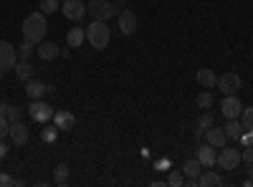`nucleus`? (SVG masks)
Listing matches in <instances>:
<instances>
[{"label":"nucleus","mask_w":253,"mask_h":187,"mask_svg":"<svg viewBox=\"0 0 253 187\" xmlns=\"http://www.w3.org/2000/svg\"><path fill=\"white\" fill-rule=\"evenodd\" d=\"M46 13H28L26 20H23V40H31V43H41L46 40Z\"/></svg>","instance_id":"f257e3e1"},{"label":"nucleus","mask_w":253,"mask_h":187,"mask_svg":"<svg viewBox=\"0 0 253 187\" xmlns=\"http://www.w3.org/2000/svg\"><path fill=\"white\" fill-rule=\"evenodd\" d=\"M86 40H89V46L101 51V48H107L109 46V40H112V31L107 26V20H94V23H89L86 28Z\"/></svg>","instance_id":"f03ea898"},{"label":"nucleus","mask_w":253,"mask_h":187,"mask_svg":"<svg viewBox=\"0 0 253 187\" xmlns=\"http://www.w3.org/2000/svg\"><path fill=\"white\" fill-rule=\"evenodd\" d=\"M86 13L94 20H109V18L119 15L122 10L114 3H109V0H89V3H86Z\"/></svg>","instance_id":"7ed1b4c3"},{"label":"nucleus","mask_w":253,"mask_h":187,"mask_svg":"<svg viewBox=\"0 0 253 187\" xmlns=\"http://www.w3.org/2000/svg\"><path fill=\"white\" fill-rule=\"evenodd\" d=\"M215 164L220 170H236L241 164V150H230V147H220V154L215 157Z\"/></svg>","instance_id":"20e7f679"},{"label":"nucleus","mask_w":253,"mask_h":187,"mask_svg":"<svg viewBox=\"0 0 253 187\" xmlns=\"http://www.w3.org/2000/svg\"><path fill=\"white\" fill-rule=\"evenodd\" d=\"M18 64V48L10 46L8 40H0V71H8Z\"/></svg>","instance_id":"39448f33"},{"label":"nucleus","mask_w":253,"mask_h":187,"mask_svg":"<svg viewBox=\"0 0 253 187\" xmlns=\"http://www.w3.org/2000/svg\"><path fill=\"white\" fill-rule=\"evenodd\" d=\"M220 112H223L225 119H238L241 112H243V104H241V99L236 94H225V99L220 104Z\"/></svg>","instance_id":"423d86ee"},{"label":"nucleus","mask_w":253,"mask_h":187,"mask_svg":"<svg viewBox=\"0 0 253 187\" xmlns=\"http://www.w3.org/2000/svg\"><path fill=\"white\" fill-rule=\"evenodd\" d=\"M61 13L66 15L69 20H81L84 15H86V5H84V0H63Z\"/></svg>","instance_id":"0eeeda50"},{"label":"nucleus","mask_w":253,"mask_h":187,"mask_svg":"<svg viewBox=\"0 0 253 187\" xmlns=\"http://www.w3.org/2000/svg\"><path fill=\"white\" fill-rule=\"evenodd\" d=\"M223 94H236L241 89V76L233 71H225L223 76H218V84H215Z\"/></svg>","instance_id":"6e6552de"},{"label":"nucleus","mask_w":253,"mask_h":187,"mask_svg":"<svg viewBox=\"0 0 253 187\" xmlns=\"http://www.w3.org/2000/svg\"><path fill=\"white\" fill-rule=\"evenodd\" d=\"M53 127L58 132H71L76 127V116L66 109H58V112H53Z\"/></svg>","instance_id":"1a4fd4ad"},{"label":"nucleus","mask_w":253,"mask_h":187,"mask_svg":"<svg viewBox=\"0 0 253 187\" xmlns=\"http://www.w3.org/2000/svg\"><path fill=\"white\" fill-rule=\"evenodd\" d=\"M28 114H31L36 121H48V119H53L51 107H48L46 101H41V99H33V104L28 107Z\"/></svg>","instance_id":"9d476101"},{"label":"nucleus","mask_w":253,"mask_h":187,"mask_svg":"<svg viewBox=\"0 0 253 187\" xmlns=\"http://www.w3.org/2000/svg\"><path fill=\"white\" fill-rule=\"evenodd\" d=\"M36 53L41 56V61H53V58L61 56V48L53 43V40H41L38 48H36Z\"/></svg>","instance_id":"9b49d317"},{"label":"nucleus","mask_w":253,"mask_h":187,"mask_svg":"<svg viewBox=\"0 0 253 187\" xmlns=\"http://www.w3.org/2000/svg\"><path fill=\"white\" fill-rule=\"evenodd\" d=\"M119 31H122L124 36H132V33L137 31V15H134L132 10H122V13H119Z\"/></svg>","instance_id":"f8f14e48"},{"label":"nucleus","mask_w":253,"mask_h":187,"mask_svg":"<svg viewBox=\"0 0 253 187\" xmlns=\"http://www.w3.org/2000/svg\"><path fill=\"white\" fill-rule=\"evenodd\" d=\"M215 157H218V154H215V150H213V144L205 142V144H200V147H198V162L203 164V167L210 170V167L215 164Z\"/></svg>","instance_id":"ddd939ff"},{"label":"nucleus","mask_w":253,"mask_h":187,"mask_svg":"<svg viewBox=\"0 0 253 187\" xmlns=\"http://www.w3.org/2000/svg\"><path fill=\"white\" fill-rule=\"evenodd\" d=\"M203 137H205V142H208V144H213L215 150H220V147H225V144H228L225 132H223V129H215V127H208Z\"/></svg>","instance_id":"4468645a"},{"label":"nucleus","mask_w":253,"mask_h":187,"mask_svg":"<svg viewBox=\"0 0 253 187\" xmlns=\"http://www.w3.org/2000/svg\"><path fill=\"white\" fill-rule=\"evenodd\" d=\"M8 137H10L13 144H26L31 134H28V129H26V124H23V121H15V124H10Z\"/></svg>","instance_id":"2eb2a0df"},{"label":"nucleus","mask_w":253,"mask_h":187,"mask_svg":"<svg viewBox=\"0 0 253 187\" xmlns=\"http://www.w3.org/2000/svg\"><path fill=\"white\" fill-rule=\"evenodd\" d=\"M195 78H198V84H200L203 89H213V86L218 84V76H215L213 69H200Z\"/></svg>","instance_id":"dca6fc26"},{"label":"nucleus","mask_w":253,"mask_h":187,"mask_svg":"<svg viewBox=\"0 0 253 187\" xmlns=\"http://www.w3.org/2000/svg\"><path fill=\"white\" fill-rule=\"evenodd\" d=\"M13 71H15V76H18L20 81H31V78H33V74H36V69H33L31 64H28L26 58H20L18 64L13 66Z\"/></svg>","instance_id":"f3484780"},{"label":"nucleus","mask_w":253,"mask_h":187,"mask_svg":"<svg viewBox=\"0 0 253 187\" xmlns=\"http://www.w3.org/2000/svg\"><path fill=\"white\" fill-rule=\"evenodd\" d=\"M198 185L200 187H220L223 185V177L215 175V172H210V170H205V172L198 175Z\"/></svg>","instance_id":"a211bd4d"},{"label":"nucleus","mask_w":253,"mask_h":187,"mask_svg":"<svg viewBox=\"0 0 253 187\" xmlns=\"http://www.w3.org/2000/svg\"><path fill=\"white\" fill-rule=\"evenodd\" d=\"M46 91H48V86L46 84H41V81H26V94L31 96V99H43L46 96Z\"/></svg>","instance_id":"6ab92c4d"},{"label":"nucleus","mask_w":253,"mask_h":187,"mask_svg":"<svg viewBox=\"0 0 253 187\" xmlns=\"http://www.w3.org/2000/svg\"><path fill=\"white\" fill-rule=\"evenodd\" d=\"M84 40H86V31H84V28H71V31L66 33V43H69V48H79Z\"/></svg>","instance_id":"aec40b11"},{"label":"nucleus","mask_w":253,"mask_h":187,"mask_svg":"<svg viewBox=\"0 0 253 187\" xmlns=\"http://www.w3.org/2000/svg\"><path fill=\"white\" fill-rule=\"evenodd\" d=\"M0 114H3L10 124L20 121L23 119V109H18V107H10V104H0Z\"/></svg>","instance_id":"412c9836"},{"label":"nucleus","mask_w":253,"mask_h":187,"mask_svg":"<svg viewBox=\"0 0 253 187\" xmlns=\"http://www.w3.org/2000/svg\"><path fill=\"white\" fill-rule=\"evenodd\" d=\"M243 121H238V119H228V124H225V137H230V139H241V134H243Z\"/></svg>","instance_id":"4be33fe9"},{"label":"nucleus","mask_w":253,"mask_h":187,"mask_svg":"<svg viewBox=\"0 0 253 187\" xmlns=\"http://www.w3.org/2000/svg\"><path fill=\"white\" fill-rule=\"evenodd\" d=\"M200 172H203V164L198 162V157H195V159H187V162L182 164V175H185V177H195V180H198Z\"/></svg>","instance_id":"5701e85b"},{"label":"nucleus","mask_w":253,"mask_h":187,"mask_svg":"<svg viewBox=\"0 0 253 187\" xmlns=\"http://www.w3.org/2000/svg\"><path fill=\"white\" fill-rule=\"evenodd\" d=\"M41 13H46V15H51V13H56V10H61V3L58 0H41Z\"/></svg>","instance_id":"b1692460"},{"label":"nucleus","mask_w":253,"mask_h":187,"mask_svg":"<svg viewBox=\"0 0 253 187\" xmlns=\"http://www.w3.org/2000/svg\"><path fill=\"white\" fill-rule=\"evenodd\" d=\"M167 185H172V187H180V185H185V175H182V170H172L170 175H167V180H165Z\"/></svg>","instance_id":"393cba45"},{"label":"nucleus","mask_w":253,"mask_h":187,"mask_svg":"<svg viewBox=\"0 0 253 187\" xmlns=\"http://www.w3.org/2000/svg\"><path fill=\"white\" fill-rule=\"evenodd\" d=\"M53 177H56V185H66V180H69V167H66V164H58L56 172H53Z\"/></svg>","instance_id":"a878e982"},{"label":"nucleus","mask_w":253,"mask_h":187,"mask_svg":"<svg viewBox=\"0 0 253 187\" xmlns=\"http://www.w3.org/2000/svg\"><path fill=\"white\" fill-rule=\"evenodd\" d=\"M198 107L200 109H210V107H213V96H210V91H203V94H198Z\"/></svg>","instance_id":"bb28decb"},{"label":"nucleus","mask_w":253,"mask_h":187,"mask_svg":"<svg viewBox=\"0 0 253 187\" xmlns=\"http://www.w3.org/2000/svg\"><path fill=\"white\" fill-rule=\"evenodd\" d=\"M18 56H20V58H26V61L33 56V43H31V40H23V43L18 46Z\"/></svg>","instance_id":"cd10ccee"},{"label":"nucleus","mask_w":253,"mask_h":187,"mask_svg":"<svg viewBox=\"0 0 253 187\" xmlns=\"http://www.w3.org/2000/svg\"><path fill=\"white\" fill-rule=\"evenodd\" d=\"M208 127H213V114H210V112H203L200 114V119H198V129H208Z\"/></svg>","instance_id":"c85d7f7f"},{"label":"nucleus","mask_w":253,"mask_h":187,"mask_svg":"<svg viewBox=\"0 0 253 187\" xmlns=\"http://www.w3.org/2000/svg\"><path fill=\"white\" fill-rule=\"evenodd\" d=\"M241 116H243V127H246V129H253V107L243 109Z\"/></svg>","instance_id":"c756f323"},{"label":"nucleus","mask_w":253,"mask_h":187,"mask_svg":"<svg viewBox=\"0 0 253 187\" xmlns=\"http://www.w3.org/2000/svg\"><path fill=\"white\" fill-rule=\"evenodd\" d=\"M8 132H10V121H8L3 114H0V139H5Z\"/></svg>","instance_id":"7c9ffc66"},{"label":"nucleus","mask_w":253,"mask_h":187,"mask_svg":"<svg viewBox=\"0 0 253 187\" xmlns=\"http://www.w3.org/2000/svg\"><path fill=\"white\" fill-rule=\"evenodd\" d=\"M241 162H246V164H251V162H253V144H248V150H243V152H241Z\"/></svg>","instance_id":"2f4dec72"},{"label":"nucleus","mask_w":253,"mask_h":187,"mask_svg":"<svg viewBox=\"0 0 253 187\" xmlns=\"http://www.w3.org/2000/svg\"><path fill=\"white\" fill-rule=\"evenodd\" d=\"M56 137H58V129L53 127V129H43V142H56Z\"/></svg>","instance_id":"473e14b6"},{"label":"nucleus","mask_w":253,"mask_h":187,"mask_svg":"<svg viewBox=\"0 0 253 187\" xmlns=\"http://www.w3.org/2000/svg\"><path fill=\"white\" fill-rule=\"evenodd\" d=\"M0 185H5V187H8V185H13V177H10L8 172H0Z\"/></svg>","instance_id":"72a5a7b5"},{"label":"nucleus","mask_w":253,"mask_h":187,"mask_svg":"<svg viewBox=\"0 0 253 187\" xmlns=\"http://www.w3.org/2000/svg\"><path fill=\"white\" fill-rule=\"evenodd\" d=\"M248 175H251V177H253V162H251V164H248Z\"/></svg>","instance_id":"f704fd0d"},{"label":"nucleus","mask_w":253,"mask_h":187,"mask_svg":"<svg viewBox=\"0 0 253 187\" xmlns=\"http://www.w3.org/2000/svg\"><path fill=\"white\" fill-rule=\"evenodd\" d=\"M5 154V147H3V144H0V157H3Z\"/></svg>","instance_id":"c9c22d12"},{"label":"nucleus","mask_w":253,"mask_h":187,"mask_svg":"<svg viewBox=\"0 0 253 187\" xmlns=\"http://www.w3.org/2000/svg\"><path fill=\"white\" fill-rule=\"evenodd\" d=\"M0 74H3V71H0Z\"/></svg>","instance_id":"e433bc0d"},{"label":"nucleus","mask_w":253,"mask_h":187,"mask_svg":"<svg viewBox=\"0 0 253 187\" xmlns=\"http://www.w3.org/2000/svg\"><path fill=\"white\" fill-rule=\"evenodd\" d=\"M86 3H89V0H86Z\"/></svg>","instance_id":"4c0bfd02"}]
</instances>
